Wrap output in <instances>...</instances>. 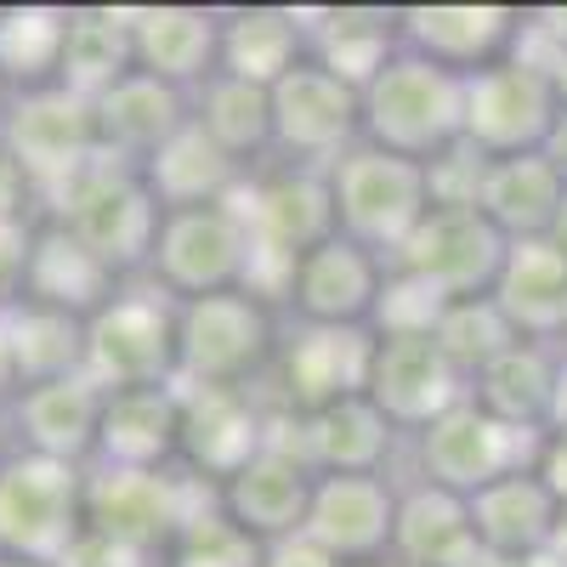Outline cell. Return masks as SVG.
I'll return each instance as SVG.
<instances>
[{
  "mask_svg": "<svg viewBox=\"0 0 567 567\" xmlns=\"http://www.w3.org/2000/svg\"><path fill=\"white\" fill-rule=\"evenodd\" d=\"M329 205H336V233L381 261H398V250L414 239V227L432 216V165L386 154L374 142L347 148L329 165Z\"/></svg>",
  "mask_w": 567,
  "mask_h": 567,
  "instance_id": "1",
  "label": "cell"
},
{
  "mask_svg": "<svg viewBox=\"0 0 567 567\" xmlns=\"http://www.w3.org/2000/svg\"><path fill=\"white\" fill-rule=\"evenodd\" d=\"M358 97H363V142L386 154L432 165L465 142V80L414 52H398Z\"/></svg>",
  "mask_w": 567,
  "mask_h": 567,
  "instance_id": "2",
  "label": "cell"
},
{
  "mask_svg": "<svg viewBox=\"0 0 567 567\" xmlns=\"http://www.w3.org/2000/svg\"><path fill=\"white\" fill-rule=\"evenodd\" d=\"M284 323L250 290H221L176 307V386H261Z\"/></svg>",
  "mask_w": 567,
  "mask_h": 567,
  "instance_id": "3",
  "label": "cell"
},
{
  "mask_svg": "<svg viewBox=\"0 0 567 567\" xmlns=\"http://www.w3.org/2000/svg\"><path fill=\"white\" fill-rule=\"evenodd\" d=\"M0 159L18 171V182L34 199H63L69 187L103 159L91 103H80L63 85L12 91L0 114Z\"/></svg>",
  "mask_w": 567,
  "mask_h": 567,
  "instance_id": "4",
  "label": "cell"
},
{
  "mask_svg": "<svg viewBox=\"0 0 567 567\" xmlns=\"http://www.w3.org/2000/svg\"><path fill=\"white\" fill-rule=\"evenodd\" d=\"M85 374L103 392L176 386V301L131 278L85 318Z\"/></svg>",
  "mask_w": 567,
  "mask_h": 567,
  "instance_id": "5",
  "label": "cell"
},
{
  "mask_svg": "<svg viewBox=\"0 0 567 567\" xmlns=\"http://www.w3.org/2000/svg\"><path fill=\"white\" fill-rule=\"evenodd\" d=\"M159 199L148 194L136 165H120V159H97L69 194L52 205V221L69 227L74 239L97 256L120 284L148 272V256H154V239H159Z\"/></svg>",
  "mask_w": 567,
  "mask_h": 567,
  "instance_id": "6",
  "label": "cell"
},
{
  "mask_svg": "<svg viewBox=\"0 0 567 567\" xmlns=\"http://www.w3.org/2000/svg\"><path fill=\"white\" fill-rule=\"evenodd\" d=\"M250 221L239 205H187L159 216V239L148 256V284L182 307V301H205L221 290H245L250 278Z\"/></svg>",
  "mask_w": 567,
  "mask_h": 567,
  "instance_id": "7",
  "label": "cell"
},
{
  "mask_svg": "<svg viewBox=\"0 0 567 567\" xmlns=\"http://www.w3.org/2000/svg\"><path fill=\"white\" fill-rule=\"evenodd\" d=\"M545 437L550 432H523V425H505L494 420L488 409L477 403H460L449 409L443 420H432L425 432L409 437V454H414V483H432L443 494H483L488 483L511 477V471H528L539 465L545 454Z\"/></svg>",
  "mask_w": 567,
  "mask_h": 567,
  "instance_id": "8",
  "label": "cell"
},
{
  "mask_svg": "<svg viewBox=\"0 0 567 567\" xmlns=\"http://www.w3.org/2000/svg\"><path fill=\"white\" fill-rule=\"evenodd\" d=\"M556 125H561L556 80L523 45L505 63L465 80V148H477L483 159L545 154Z\"/></svg>",
  "mask_w": 567,
  "mask_h": 567,
  "instance_id": "9",
  "label": "cell"
},
{
  "mask_svg": "<svg viewBox=\"0 0 567 567\" xmlns=\"http://www.w3.org/2000/svg\"><path fill=\"white\" fill-rule=\"evenodd\" d=\"M210 505H216V488L194 483L182 465H165V471L85 465V528L114 534L142 550L165 556L176 545V534Z\"/></svg>",
  "mask_w": 567,
  "mask_h": 567,
  "instance_id": "10",
  "label": "cell"
},
{
  "mask_svg": "<svg viewBox=\"0 0 567 567\" xmlns=\"http://www.w3.org/2000/svg\"><path fill=\"white\" fill-rule=\"evenodd\" d=\"M85 528V465L7 454L0 465V550L58 561Z\"/></svg>",
  "mask_w": 567,
  "mask_h": 567,
  "instance_id": "11",
  "label": "cell"
},
{
  "mask_svg": "<svg viewBox=\"0 0 567 567\" xmlns=\"http://www.w3.org/2000/svg\"><path fill=\"white\" fill-rule=\"evenodd\" d=\"M363 142V97L323 63H296L272 85V159L329 171L347 148Z\"/></svg>",
  "mask_w": 567,
  "mask_h": 567,
  "instance_id": "12",
  "label": "cell"
},
{
  "mask_svg": "<svg viewBox=\"0 0 567 567\" xmlns=\"http://www.w3.org/2000/svg\"><path fill=\"white\" fill-rule=\"evenodd\" d=\"M290 420H272V437L256 460H245L233 477L216 488V511L227 516L233 528L256 545H284L307 528V505H312V488H318V471L301 460Z\"/></svg>",
  "mask_w": 567,
  "mask_h": 567,
  "instance_id": "13",
  "label": "cell"
},
{
  "mask_svg": "<svg viewBox=\"0 0 567 567\" xmlns=\"http://www.w3.org/2000/svg\"><path fill=\"white\" fill-rule=\"evenodd\" d=\"M374 363V329H329V323H290L278 341L267 381H278V409L301 420L329 403L363 398Z\"/></svg>",
  "mask_w": 567,
  "mask_h": 567,
  "instance_id": "14",
  "label": "cell"
},
{
  "mask_svg": "<svg viewBox=\"0 0 567 567\" xmlns=\"http://www.w3.org/2000/svg\"><path fill=\"white\" fill-rule=\"evenodd\" d=\"M505 250H511V239L477 205H432V216L414 227V239L398 250L392 267L414 272L420 284H432L449 301H471V296L494 290Z\"/></svg>",
  "mask_w": 567,
  "mask_h": 567,
  "instance_id": "15",
  "label": "cell"
},
{
  "mask_svg": "<svg viewBox=\"0 0 567 567\" xmlns=\"http://www.w3.org/2000/svg\"><path fill=\"white\" fill-rule=\"evenodd\" d=\"M272 409L261 386H182V454L176 465L194 483L221 488L245 460H256L272 437Z\"/></svg>",
  "mask_w": 567,
  "mask_h": 567,
  "instance_id": "16",
  "label": "cell"
},
{
  "mask_svg": "<svg viewBox=\"0 0 567 567\" xmlns=\"http://www.w3.org/2000/svg\"><path fill=\"white\" fill-rule=\"evenodd\" d=\"M363 398L381 409L403 437L425 432L432 420L471 398V381L449 363L437 336H374V363Z\"/></svg>",
  "mask_w": 567,
  "mask_h": 567,
  "instance_id": "17",
  "label": "cell"
},
{
  "mask_svg": "<svg viewBox=\"0 0 567 567\" xmlns=\"http://www.w3.org/2000/svg\"><path fill=\"white\" fill-rule=\"evenodd\" d=\"M523 7H477V0H443V7H398V34L403 52L437 63L460 80L505 63L523 45Z\"/></svg>",
  "mask_w": 567,
  "mask_h": 567,
  "instance_id": "18",
  "label": "cell"
},
{
  "mask_svg": "<svg viewBox=\"0 0 567 567\" xmlns=\"http://www.w3.org/2000/svg\"><path fill=\"white\" fill-rule=\"evenodd\" d=\"M392 261L374 250L329 233L323 245H312L284 290V312L296 323H329V329H374V307H381Z\"/></svg>",
  "mask_w": 567,
  "mask_h": 567,
  "instance_id": "19",
  "label": "cell"
},
{
  "mask_svg": "<svg viewBox=\"0 0 567 567\" xmlns=\"http://www.w3.org/2000/svg\"><path fill=\"white\" fill-rule=\"evenodd\" d=\"M250 221L256 250L301 261L312 245L336 233V205H329V171H301V165H256L233 199Z\"/></svg>",
  "mask_w": 567,
  "mask_h": 567,
  "instance_id": "20",
  "label": "cell"
},
{
  "mask_svg": "<svg viewBox=\"0 0 567 567\" xmlns=\"http://www.w3.org/2000/svg\"><path fill=\"white\" fill-rule=\"evenodd\" d=\"M109 392L91 374H63V381H40L23 386L0 425H7V449L40 454V460H63V465H91L97 454V425H103Z\"/></svg>",
  "mask_w": 567,
  "mask_h": 567,
  "instance_id": "21",
  "label": "cell"
},
{
  "mask_svg": "<svg viewBox=\"0 0 567 567\" xmlns=\"http://www.w3.org/2000/svg\"><path fill=\"white\" fill-rule=\"evenodd\" d=\"M398 494H403L398 477H318L301 539H312L341 567L381 561L392 556L398 534Z\"/></svg>",
  "mask_w": 567,
  "mask_h": 567,
  "instance_id": "22",
  "label": "cell"
},
{
  "mask_svg": "<svg viewBox=\"0 0 567 567\" xmlns=\"http://www.w3.org/2000/svg\"><path fill=\"white\" fill-rule=\"evenodd\" d=\"M290 437L318 477H392V460L409 443L369 398H347V403L290 420Z\"/></svg>",
  "mask_w": 567,
  "mask_h": 567,
  "instance_id": "23",
  "label": "cell"
},
{
  "mask_svg": "<svg viewBox=\"0 0 567 567\" xmlns=\"http://www.w3.org/2000/svg\"><path fill=\"white\" fill-rule=\"evenodd\" d=\"M136 74L194 91L221 74V7H136L131 12Z\"/></svg>",
  "mask_w": 567,
  "mask_h": 567,
  "instance_id": "24",
  "label": "cell"
},
{
  "mask_svg": "<svg viewBox=\"0 0 567 567\" xmlns=\"http://www.w3.org/2000/svg\"><path fill=\"white\" fill-rule=\"evenodd\" d=\"M494 307L516 329V341H539L567 352V245L561 239H523L505 250L494 278Z\"/></svg>",
  "mask_w": 567,
  "mask_h": 567,
  "instance_id": "25",
  "label": "cell"
},
{
  "mask_svg": "<svg viewBox=\"0 0 567 567\" xmlns=\"http://www.w3.org/2000/svg\"><path fill=\"white\" fill-rule=\"evenodd\" d=\"M91 120H97L103 159L142 171L187 120H194V97L154 80V74H125L114 91H103V97L91 103Z\"/></svg>",
  "mask_w": 567,
  "mask_h": 567,
  "instance_id": "26",
  "label": "cell"
},
{
  "mask_svg": "<svg viewBox=\"0 0 567 567\" xmlns=\"http://www.w3.org/2000/svg\"><path fill=\"white\" fill-rule=\"evenodd\" d=\"M176 454H182V386L109 392L91 465L165 471V465H176Z\"/></svg>",
  "mask_w": 567,
  "mask_h": 567,
  "instance_id": "27",
  "label": "cell"
},
{
  "mask_svg": "<svg viewBox=\"0 0 567 567\" xmlns=\"http://www.w3.org/2000/svg\"><path fill=\"white\" fill-rule=\"evenodd\" d=\"M477 210L505 233L511 245L523 239H556L567 216V176L550 154H516V159H488L477 182Z\"/></svg>",
  "mask_w": 567,
  "mask_h": 567,
  "instance_id": "28",
  "label": "cell"
},
{
  "mask_svg": "<svg viewBox=\"0 0 567 567\" xmlns=\"http://www.w3.org/2000/svg\"><path fill=\"white\" fill-rule=\"evenodd\" d=\"M556 523H561V499L545 488V477L534 465L488 483L483 494H471V528H477V545L499 561L550 550Z\"/></svg>",
  "mask_w": 567,
  "mask_h": 567,
  "instance_id": "29",
  "label": "cell"
},
{
  "mask_svg": "<svg viewBox=\"0 0 567 567\" xmlns=\"http://www.w3.org/2000/svg\"><path fill=\"white\" fill-rule=\"evenodd\" d=\"M561 363H567L561 347L516 341L488 369L471 374V403L488 409L505 425H523V432H550L556 392H561Z\"/></svg>",
  "mask_w": 567,
  "mask_h": 567,
  "instance_id": "30",
  "label": "cell"
},
{
  "mask_svg": "<svg viewBox=\"0 0 567 567\" xmlns=\"http://www.w3.org/2000/svg\"><path fill=\"white\" fill-rule=\"evenodd\" d=\"M403 52L398 7H323L307 12V58L323 63L336 80L363 91L392 58Z\"/></svg>",
  "mask_w": 567,
  "mask_h": 567,
  "instance_id": "31",
  "label": "cell"
},
{
  "mask_svg": "<svg viewBox=\"0 0 567 567\" xmlns=\"http://www.w3.org/2000/svg\"><path fill=\"white\" fill-rule=\"evenodd\" d=\"M120 290V278L91 256L69 227L45 221L29 245V261H23V278H18V296L23 301H40V307H58V312H74V318H91L109 296Z\"/></svg>",
  "mask_w": 567,
  "mask_h": 567,
  "instance_id": "32",
  "label": "cell"
},
{
  "mask_svg": "<svg viewBox=\"0 0 567 567\" xmlns=\"http://www.w3.org/2000/svg\"><path fill=\"white\" fill-rule=\"evenodd\" d=\"M307 63V7H227L221 12V74L278 85Z\"/></svg>",
  "mask_w": 567,
  "mask_h": 567,
  "instance_id": "33",
  "label": "cell"
},
{
  "mask_svg": "<svg viewBox=\"0 0 567 567\" xmlns=\"http://www.w3.org/2000/svg\"><path fill=\"white\" fill-rule=\"evenodd\" d=\"M245 176H250V171H245V165H233L194 120H187L148 165H142V182H148V194L159 199V210L227 205V199H239Z\"/></svg>",
  "mask_w": 567,
  "mask_h": 567,
  "instance_id": "34",
  "label": "cell"
},
{
  "mask_svg": "<svg viewBox=\"0 0 567 567\" xmlns=\"http://www.w3.org/2000/svg\"><path fill=\"white\" fill-rule=\"evenodd\" d=\"M477 528H471V499L443 494L432 483H409L398 494V534L392 556L409 567H465L477 556Z\"/></svg>",
  "mask_w": 567,
  "mask_h": 567,
  "instance_id": "35",
  "label": "cell"
},
{
  "mask_svg": "<svg viewBox=\"0 0 567 567\" xmlns=\"http://www.w3.org/2000/svg\"><path fill=\"white\" fill-rule=\"evenodd\" d=\"M125 74H136L131 12L125 7L120 12L114 7H74L69 34H63V58H58V85L74 91L80 103H97Z\"/></svg>",
  "mask_w": 567,
  "mask_h": 567,
  "instance_id": "36",
  "label": "cell"
},
{
  "mask_svg": "<svg viewBox=\"0 0 567 567\" xmlns=\"http://www.w3.org/2000/svg\"><path fill=\"white\" fill-rule=\"evenodd\" d=\"M194 125L245 171L272 159V91L267 85L233 80V74L205 80L194 91Z\"/></svg>",
  "mask_w": 567,
  "mask_h": 567,
  "instance_id": "37",
  "label": "cell"
},
{
  "mask_svg": "<svg viewBox=\"0 0 567 567\" xmlns=\"http://www.w3.org/2000/svg\"><path fill=\"white\" fill-rule=\"evenodd\" d=\"M7 341H12V363H18V392L40 386V381H63V374L85 369V318L58 312L12 296L7 307Z\"/></svg>",
  "mask_w": 567,
  "mask_h": 567,
  "instance_id": "38",
  "label": "cell"
},
{
  "mask_svg": "<svg viewBox=\"0 0 567 567\" xmlns=\"http://www.w3.org/2000/svg\"><path fill=\"white\" fill-rule=\"evenodd\" d=\"M74 7H0V85H58V58Z\"/></svg>",
  "mask_w": 567,
  "mask_h": 567,
  "instance_id": "39",
  "label": "cell"
},
{
  "mask_svg": "<svg viewBox=\"0 0 567 567\" xmlns=\"http://www.w3.org/2000/svg\"><path fill=\"white\" fill-rule=\"evenodd\" d=\"M437 347L449 352V363L465 374H477V369H488L499 352H511L516 347V329L505 323V312L494 307V296H471V301H449V312L437 318Z\"/></svg>",
  "mask_w": 567,
  "mask_h": 567,
  "instance_id": "40",
  "label": "cell"
},
{
  "mask_svg": "<svg viewBox=\"0 0 567 567\" xmlns=\"http://www.w3.org/2000/svg\"><path fill=\"white\" fill-rule=\"evenodd\" d=\"M165 567H261V545L245 539L210 505V511H199L194 523L176 534V545L165 550Z\"/></svg>",
  "mask_w": 567,
  "mask_h": 567,
  "instance_id": "41",
  "label": "cell"
},
{
  "mask_svg": "<svg viewBox=\"0 0 567 567\" xmlns=\"http://www.w3.org/2000/svg\"><path fill=\"white\" fill-rule=\"evenodd\" d=\"M58 567H165V556L142 550V545H125L114 534H97V528H80L74 545L58 556Z\"/></svg>",
  "mask_w": 567,
  "mask_h": 567,
  "instance_id": "42",
  "label": "cell"
},
{
  "mask_svg": "<svg viewBox=\"0 0 567 567\" xmlns=\"http://www.w3.org/2000/svg\"><path fill=\"white\" fill-rule=\"evenodd\" d=\"M261 567H341L336 556H323L312 539H284V545H261Z\"/></svg>",
  "mask_w": 567,
  "mask_h": 567,
  "instance_id": "43",
  "label": "cell"
},
{
  "mask_svg": "<svg viewBox=\"0 0 567 567\" xmlns=\"http://www.w3.org/2000/svg\"><path fill=\"white\" fill-rule=\"evenodd\" d=\"M534 471L545 477V488L567 505V432H550V437H545V454H539Z\"/></svg>",
  "mask_w": 567,
  "mask_h": 567,
  "instance_id": "44",
  "label": "cell"
},
{
  "mask_svg": "<svg viewBox=\"0 0 567 567\" xmlns=\"http://www.w3.org/2000/svg\"><path fill=\"white\" fill-rule=\"evenodd\" d=\"M12 398H18V363H12V341H7V312H0V414H7Z\"/></svg>",
  "mask_w": 567,
  "mask_h": 567,
  "instance_id": "45",
  "label": "cell"
},
{
  "mask_svg": "<svg viewBox=\"0 0 567 567\" xmlns=\"http://www.w3.org/2000/svg\"><path fill=\"white\" fill-rule=\"evenodd\" d=\"M505 567H567L556 550H534V556H516V561H505Z\"/></svg>",
  "mask_w": 567,
  "mask_h": 567,
  "instance_id": "46",
  "label": "cell"
},
{
  "mask_svg": "<svg viewBox=\"0 0 567 567\" xmlns=\"http://www.w3.org/2000/svg\"><path fill=\"white\" fill-rule=\"evenodd\" d=\"M550 80H556V103H561V120H567V58L550 63Z\"/></svg>",
  "mask_w": 567,
  "mask_h": 567,
  "instance_id": "47",
  "label": "cell"
},
{
  "mask_svg": "<svg viewBox=\"0 0 567 567\" xmlns=\"http://www.w3.org/2000/svg\"><path fill=\"white\" fill-rule=\"evenodd\" d=\"M550 550L567 561V505H561V523H556V539H550Z\"/></svg>",
  "mask_w": 567,
  "mask_h": 567,
  "instance_id": "48",
  "label": "cell"
},
{
  "mask_svg": "<svg viewBox=\"0 0 567 567\" xmlns=\"http://www.w3.org/2000/svg\"><path fill=\"white\" fill-rule=\"evenodd\" d=\"M0 567H58V561H34V556H7L0 550Z\"/></svg>",
  "mask_w": 567,
  "mask_h": 567,
  "instance_id": "49",
  "label": "cell"
},
{
  "mask_svg": "<svg viewBox=\"0 0 567 567\" xmlns=\"http://www.w3.org/2000/svg\"><path fill=\"white\" fill-rule=\"evenodd\" d=\"M363 567H409V561H398V556H381V561H363Z\"/></svg>",
  "mask_w": 567,
  "mask_h": 567,
  "instance_id": "50",
  "label": "cell"
},
{
  "mask_svg": "<svg viewBox=\"0 0 567 567\" xmlns=\"http://www.w3.org/2000/svg\"><path fill=\"white\" fill-rule=\"evenodd\" d=\"M7 454H12V449H7V432H0V465H7Z\"/></svg>",
  "mask_w": 567,
  "mask_h": 567,
  "instance_id": "51",
  "label": "cell"
},
{
  "mask_svg": "<svg viewBox=\"0 0 567 567\" xmlns=\"http://www.w3.org/2000/svg\"><path fill=\"white\" fill-rule=\"evenodd\" d=\"M7 97H12V91H7V85H0V114H7Z\"/></svg>",
  "mask_w": 567,
  "mask_h": 567,
  "instance_id": "52",
  "label": "cell"
}]
</instances>
